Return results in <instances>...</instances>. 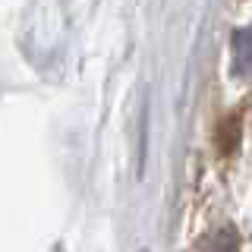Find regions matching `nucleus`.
Returning a JSON list of instances; mask_svg holds the SVG:
<instances>
[{"mask_svg":"<svg viewBox=\"0 0 252 252\" xmlns=\"http://www.w3.org/2000/svg\"><path fill=\"white\" fill-rule=\"evenodd\" d=\"M233 69L243 79H252V26L240 29L233 38Z\"/></svg>","mask_w":252,"mask_h":252,"instance_id":"1","label":"nucleus"},{"mask_svg":"<svg viewBox=\"0 0 252 252\" xmlns=\"http://www.w3.org/2000/svg\"><path fill=\"white\" fill-rule=\"evenodd\" d=\"M202 252H240V240H236L233 227H220V230L208 233L202 243Z\"/></svg>","mask_w":252,"mask_h":252,"instance_id":"2","label":"nucleus"}]
</instances>
